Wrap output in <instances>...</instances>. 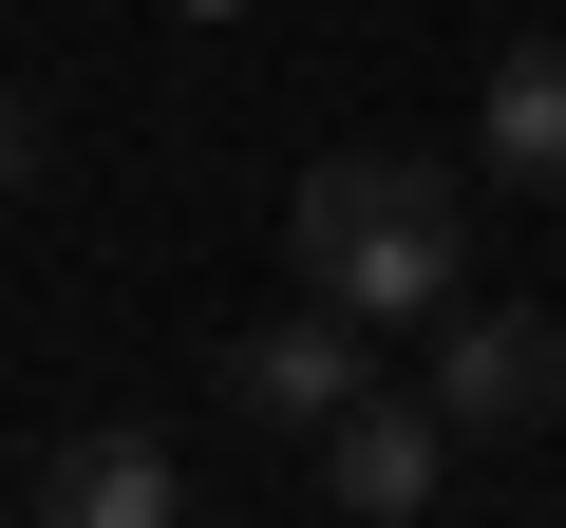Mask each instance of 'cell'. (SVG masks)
<instances>
[{"mask_svg": "<svg viewBox=\"0 0 566 528\" xmlns=\"http://www.w3.org/2000/svg\"><path fill=\"white\" fill-rule=\"evenodd\" d=\"M283 264L340 321H453L472 303V189L434 151H322L283 189Z\"/></svg>", "mask_w": 566, "mask_h": 528, "instance_id": "obj_1", "label": "cell"}, {"mask_svg": "<svg viewBox=\"0 0 566 528\" xmlns=\"http://www.w3.org/2000/svg\"><path fill=\"white\" fill-rule=\"evenodd\" d=\"M416 397H434L472 453H491V434H547V415H566V321H547V303H453Z\"/></svg>", "mask_w": 566, "mask_h": 528, "instance_id": "obj_2", "label": "cell"}, {"mask_svg": "<svg viewBox=\"0 0 566 528\" xmlns=\"http://www.w3.org/2000/svg\"><path fill=\"white\" fill-rule=\"evenodd\" d=\"M359 397H378V321H340V303H283L227 340V415H264V434H340Z\"/></svg>", "mask_w": 566, "mask_h": 528, "instance_id": "obj_3", "label": "cell"}, {"mask_svg": "<svg viewBox=\"0 0 566 528\" xmlns=\"http://www.w3.org/2000/svg\"><path fill=\"white\" fill-rule=\"evenodd\" d=\"M303 453H322V509H359V528H416V509L453 490V453H472V434H453L434 397H397V378H378V397H359L340 434H303Z\"/></svg>", "mask_w": 566, "mask_h": 528, "instance_id": "obj_4", "label": "cell"}, {"mask_svg": "<svg viewBox=\"0 0 566 528\" xmlns=\"http://www.w3.org/2000/svg\"><path fill=\"white\" fill-rule=\"evenodd\" d=\"M20 509H39V528H170L189 472H170L151 434H57V453L20 472Z\"/></svg>", "mask_w": 566, "mask_h": 528, "instance_id": "obj_5", "label": "cell"}, {"mask_svg": "<svg viewBox=\"0 0 566 528\" xmlns=\"http://www.w3.org/2000/svg\"><path fill=\"white\" fill-rule=\"evenodd\" d=\"M472 151H491V189H547V208H566V39H491Z\"/></svg>", "mask_w": 566, "mask_h": 528, "instance_id": "obj_6", "label": "cell"}, {"mask_svg": "<svg viewBox=\"0 0 566 528\" xmlns=\"http://www.w3.org/2000/svg\"><path fill=\"white\" fill-rule=\"evenodd\" d=\"M39 170H57V114H39L20 76H0V189H39Z\"/></svg>", "mask_w": 566, "mask_h": 528, "instance_id": "obj_7", "label": "cell"}, {"mask_svg": "<svg viewBox=\"0 0 566 528\" xmlns=\"http://www.w3.org/2000/svg\"><path fill=\"white\" fill-rule=\"evenodd\" d=\"M170 20H245V0H170Z\"/></svg>", "mask_w": 566, "mask_h": 528, "instance_id": "obj_8", "label": "cell"}]
</instances>
